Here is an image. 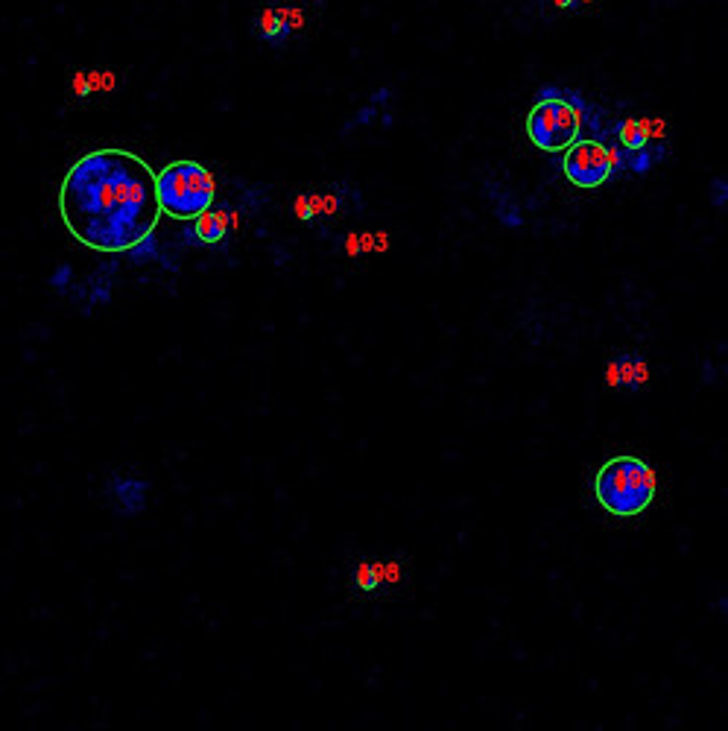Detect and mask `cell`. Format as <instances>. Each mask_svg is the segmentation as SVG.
Wrapping results in <instances>:
<instances>
[{
  "mask_svg": "<svg viewBox=\"0 0 728 731\" xmlns=\"http://www.w3.org/2000/svg\"><path fill=\"white\" fill-rule=\"evenodd\" d=\"M59 211L82 246L129 252L150 240L161 217L153 167L126 150L82 155L62 182Z\"/></svg>",
  "mask_w": 728,
  "mask_h": 731,
  "instance_id": "obj_1",
  "label": "cell"
},
{
  "mask_svg": "<svg viewBox=\"0 0 728 731\" xmlns=\"http://www.w3.org/2000/svg\"><path fill=\"white\" fill-rule=\"evenodd\" d=\"M655 471L650 462L638 457H614L609 460L594 480L597 501L606 512L617 518H635L641 515L655 498Z\"/></svg>",
  "mask_w": 728,
  "mask_h": 731,
  "instance_id": "obj_2",
  "label": "cell"
},
{
  "mask_svg": "<svg viewBox=\"0 0 728 731\" xmlns=\"http://www.w3.org/2000/svg\"><path fill=\"white\" fill-rule=\"evenodd\" d=\"M158 205L173 220H196L214 205L217 182L208 167L196 161H173L155 176Z\"/></svg>",
  "mask_w": 728,
  "mask_h": 731,
  "instance_id": "obj_3",
  "label": "cell"
},
{
  "mask_svg": "<svg viewBox=\"0 0 728 731\" xmlns=\"http://www.w3.org/2000/svg\"><path fill=\"white\" fill-rule=\"evenodd\" d=\"M582 132V112L568 97H544L530 109L527 135L544 153H562Z\"/></svg>",
  "mask_w": 728,
  "mask_h": 731,
  "instance_id": "obj_4",
  "label": "cell"
},
{
  "mask_svg": "<svg viewBox=\"0 0 728 731\" xmlns=\"http://www.w3.org/2000/svg\"><path fill=\"white\" fill-rule=\"evenodd\" d=\"M565 176L576 188H603L617 170V153L609 150L600 141H588V138H576L574 144L565 150L562 158Z\"/></svg>",
  "mask_w": 728,
  "mask_h": 731,
  "instance_id": "obj_5",
  "label": "cell"
},
{
  "mask_svg": "<svg viewBox=\"0 0 728 731\" xmlns=\"http://www.w3.org/2000/svg\"><path fill=\"white\" fill-rule=\"evenodd\" d=\"M147 483L144 480H129V477H117L109 483V495L115 503L117 512L123 515H138L147 506Z\"/></svg>",
  "mask_w": 728,
  "mask_h": 731,
  "instance_id": "obj_6",
  "label": "cell"
},
{
  "mask_svg": "<svg viewBox=\"0 0 728 731\" xmlns=\"http://www.w3.org/2000/svg\"><path fill=\"white\" fill-rule=\"evenodd\" d=\"M229 229V217L223 211H202L196 220H193V234H199L202 243H220L223 234Z\"/></svg>",
  "mask_w": 728,
  "mask_h": 731,
  "instance_id": "obj_7",
  "label": "cell"
},
{
  "mask_svg": "<svg viewBox=\"0 0 728 731\" xmlns=\"http://www.w3.org/2000/svg\"><path fill=\"white\" fill-rule=\"evenodd\" d=\"M650 120H623L620 129H617V138L626 150H644L647 141H650Z\"/></svg>",
  "mask_w": 728,
  "mask_h": 731,
  "instance_id": "obj_8",
  "label": "cell"
}]
</instances>
